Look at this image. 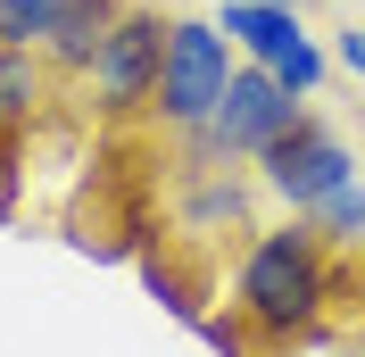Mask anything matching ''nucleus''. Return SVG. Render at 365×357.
<instances>
[{
    "instance_id": "obj_1",
    "label": "nucleus",
    "mask_w": 365,
    "mask_h": 357,
    "mask_svg": "<svg viewBox=\"0 0 365 357\" xmlns=\"http://www.w3.org/2000/svg\"><path fill=\"white\" fill-rule=\"evenodd\" d=\"M341 291H357V258H341V249L324 241L307 216L250 233L241 266H232V308L250 316V333L266 341V349L307 341Z\"/></svg>"
},
{
    "instance_id": "obj_2",
    "label": "nucleus",
    "mask_w": 365,
    "mask_h": 357,
    "mask_svg": "<svg viewBox=\"0 0 365 357\" xmlns=\"http://www.w3.org/2000/svg\"><path fill=\"white\" fill-rule=\"evenodd\" d=\"M299 116H307V100H299V91L282 84L274 67L241 59V75L225 84L216 116H207L200 134H182V166H232V158H266L274 141L299 125Z\"/></svg>"
},
{
    "instance_id": "obj_3",
    "label": "nucleus",
    "mask_w": 365,
    "mask_h": 357,
    "mask_svg": "<svg viewBox=\"0 0 365 357\" xmlns=\"http://www.w3.org/2000/svg\"><path fill=\"white\" fill-rule=\"evenodd\" d=\"M241 75V50H232L225 25L207 17H175V34H166V75H158V125L166 134H200L207 116H216V100H225V84Z\"/></svg>"
},
{
    "instance_id": "obj_4",
    "label": "nucleus",
    "mask_w": 365,
    "mask_h": 357,
    "mask_svg": "<svg viewBox=\"0 0 365 357\" xmlns=\"http://www.w3.org/2000/svg\"><path fill=\"white\" fill-rule=\"evenodd\" d=\"M166 34H175V17H158V9H133L125 0V17L108 25V42H100V59H91V109L108 116V125H125V116L158 109V75H166Z\"/></svg>"
},
{
    "instance_id": "obj_5",
    "label": "nucleus",
    "mask_w": 365,
    "mask_h": 357,
    "mask_svg": "<svg viewBox=\"0 0 365 357\" xmlns=\"http://www.w3.org/2000/svg\"><path fill=\"white\" fill-rule=\"evenodd\" d=\"M257 183H266V191L291 208V216H307V208H324L341 183H357V158H349V141L332 134L324 116H299L291 134L257 158Z\"/></svg>"
},
{
    "instance_id": "obj_6",
    "label": "nucleus",
    "mask_w": 365,
    "mask_h": 357,
    "mask_svg": "<svg viewBox=\"0 0 365 357\" xmlns=\"http://www.w3.org/2000/svg\"><path fill=\"white\" fill-rule=\"evenodd\" d=\"M125 17V0H67L58 9V25H50V67L67 75H91V59H100V42H108V25Z\"/></svg>"
},
{
    "instance_id": "obj_7",
    "label": "nucleus",
    "mask_w": 365,
    "mask_h": 357,
    "mask_svg": "<svg viewBox=\"0 0 365 357\" xmlns=\"http://www.w3.org/2000/svg\"><path fill=\"white\" fill-rule=\"evenodd\" d=\"M232 34V50L241 59H257V67H274L291 42H307L299 34V9H274V0H225V17H216Z\"/></svg>"
},
{
    "instance_id": "obj_8",
    "label": "nucleus",
    "mask_w": 365,
    "mask_h": 357,
    "mask_svg": "<svg viewBox=\"0 0 365 357\" xmlns=\"http://www.w3.org/2000/svg\"><path fill=\"white\" fill-rule=\"evenodd\" d=\"M50 100V50L0 42V125H34Z\"/></svg>"
},
{
    "instance_id": "obj_9",
    "label": "nucleus",
    "mask_w": 365,
    "mask_h": 357,
    "mask_svg": "<svg viewBox=\"0 0 365 357\" xmlns=\"http://www.w3.org/2000/svg\"><path fill=\"white\" fill-rule=\"evenodd\" d=\"M141 283H150V299H158L166 316H182V324H200L207 316V266H191V258H175V249H141Z\"/></svg>"
},
{
    "instance_id": "obj_10",
    "label": "nucleus",
    "mask_w": 365,
    "mask_h": 357,
    "mask_svg": "<svg viewBox=\"0 0 365 357\" xmlns=\"http://www.w3.org/2000/svg\"><path fill=\"white\" fill-rule=\"evenodd\" d=\"M307 224H316L341 258H357V249H365V183H341L324 208H307Z\"/></svg>"
},
{
    "instance_id": "obj_11",
    "label": "nucleus",
    "mask_w": 365,
    "mask_h": 357,
    "mask_svg": "<svg viewBox=\"0 0 365 357\" xmlns=\"http://www.w3.org/2000/svg\"><path fill=\"white\" fill-rule=\"evenodd\" d=\"M58 9L67 0H0V42H50V25H58Z\"/></svg>"
},
{
    "instance_id": "obj_12",
    "label": "nucleus",
    "mask_w": 365,
    "mask_h": 357,
    "mask_svg": "<svg viewBox=\"0 0 365 357\" xmlns=\"http://www.w3.org/2000/svg\"><path fill=\"white\" fill-rule=\"evenodd\" d=\"M191 333H200V341H207L216 357H257V349H266V341L250 333V316H241V308H232V316H216V308H207L200 324H191Z\"/></svg>"
},
{
    "instance_id": "obj_13",
    "label": "nucleus",
    "mask_w": 365,
    "mask_h": 357,
    "mask_svg": "<svg viewBox=\"0 0 365 357\" xmlns=\"http://www.w3.org/2000/svg\"><path fill=\"white\" fill-rule=\"evenodd\" d=\"M25 200V125H0V224H17Z\"/></svg>"
},
{
    "instance_id": "obj_14",
    "label": "nucleus",
    "mask_w": 365,
    "mask_h": 357,
    "mask_svg": "<svg viewBox=\"0 0 365 357\" xmlns=\"http://www.w3.org/2000/svg\"><path fill=\"white\" fill-rule=\"evenodd\" d=\"M274 75H282L299 100H316V84H324V50H316V42H291L282 59H274Z\"/></svg>"
},
{
    "instance_id": "obj_15",
    "label": "nucleus",
    "mask_w": 365,
    "mask_h": 357,
    "mask_svg": "<svg viewBox=\"0 0 365 357\" xmlns=\"http://www.w3.org/2000/svg\"><path fill=\"white\" fill-rule=\"evenodd\" d=\"M332 67L365 84V25H341V42H332Z\"/></svg>"
},
{
    "instance_id": "obj_16",
    "label": "nucleus",
    "mask_w": 365,
    "mask_h": 357,
    "mask_svg": "<svg viewBox=\"0 0 365 357\" xmlns=\"http://www.w3.org/2000/svg\"><path fill=\"white\" fill-rule=\"evenodd\" d=\"M357 316H365V249H357Z\"/></svg>"
},
{
    "instance_id": "obj_17",
    "label": "nucleus",
    "mask_w": 365,
    "mask_h": 357,
    "mask_svg": "<svg viewBox=\"0 0 365 357\" xmlns=\"http://www.w3.org/2000/svg\"><path fill=\"white\" fill-rule=\"evenodd\" d=\"M274 9H299V0H274Z\"/></svg>"
},
{
    "instance_id": "obj_18",
    "label": "nucleus",
    "mask_w": 365,
    "mask_h": 357,
    "mask_svg": "<svg viewBox=\"0 0 365 357\" xmlns=\"http://www.w3.org/2000/svg\"><path fill=\"white\" fill-rule=\"evenodd\" d=\"M357 150H365V141H357Z\"/></svg>"
}]
</instances>
